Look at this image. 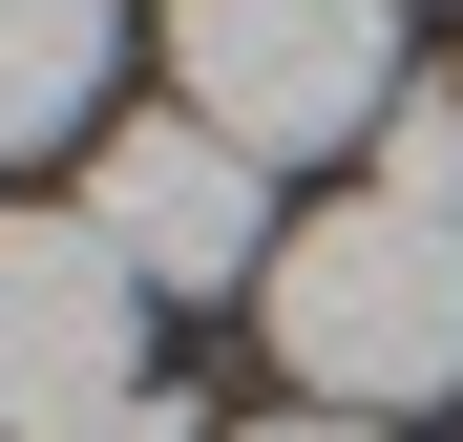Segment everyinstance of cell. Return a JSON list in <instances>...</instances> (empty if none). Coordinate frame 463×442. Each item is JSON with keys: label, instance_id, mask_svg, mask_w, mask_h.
I'll return each instance as SVG.
<instances>
[{"label": "cell", "instance_id": "cell-7", "mask_svg": "<svg viewBox=\"0 0 463 442\" xmlns=\"http://www.w3.org/2000/svg\"><path fill=\"white\" fill-rule=\"evenodd\" d=\"M85 442H211V421H190V380H147V400H106Z\"/></svg>", "mask_w": 463, "mask_h": 442}, {"label": "cell", "instance_id": "cell-6", "mask_svg": "<svg viewBox=\"0 0 463 442\" xmlns=\"http://www.w3.org/2000/svg\"><path fill=\"white\" fill-rule=\"evenodd\" d=\"M379 190H401V211H463V85H401V106H379Z\"/></svg>", "mask_w": 463, "mask_h": 442}, {"label": "cell", "instance_id": "cell-2", "mask_svg": "<svg viewBox=\"0 0 463 442\" xmlns=\"http://www.w3.org/2000/svg\"><path fill=\"white\" fill-rule=\"evenodd\" d=\"M169 106L253 169L358 147L401 106V0H169Z\"/></svg>", "mask_w": 463, "mask_h": 442}, {"label": "cell", "instance_id": "cell-3", "mask_svg": "<svg viewBox=\"0 0 463 442\" xmlns=\"http://www.w3.org/2000/svg\"><path fill=\"white\" fill-rule=\"evenodd\" d=\"M147 400V274L85 211H0V442H85Z\"/></svg>", "mask_w": 463, "mask_h": 442}, {"label": "cell", "instance_id": "cell-1", "mask_svg": "<svg viewBox=\"0 0 463 442\" xmlns=\"http://www.w3.org/2000/svg\"><path fill=\"white\" fill-rule=\"evenodd\" d=\"M253 316H274V380H317V421L401 442L421 400H463V211H401V190L295 211V253H274Z\"/></svg>", "mask_w": 463, "mask_h": 442}, {"label": "cell", "instance_id": "cell-4", "mask_svg": "<svg viewBox=\"0 0 463 442\" xmlns=\"http://www.w3.org/2000/svg\"><path fill=\"white\" fill-rule=\"evenodd\" d=\"M85 232L147 274V295H274V169H253V147H211L190 106H147V127H106L85 147Z\"/></svg>", "mask_w": 463, "mask_h": 442}, {"label": "cell", "instance_id": "cell-5", "mask_svg": "<svg viewBox=\"0 0 463 442\" xmlns=\"http://www.w3.org/2000/svg\"><path fill=\"white\" fill-rule=\"evenodd\" d=\"M106 63H127V22H106V0H0V169L85 127V106H106Z\"/></svg>", "mask_w": 463, "mask_h": 442}, {"label": "cell", "instance_id": "cell-8", "mask_svg": "<svg viewBox=\"0 0 463 442\" xmlns=\"http://www.w3.org/2000/svg\"><path fill=\"white\" fill-rule=\"evenodd\" d=\"M253 442H379V421H317V400H295V421H253Z\"/></svg>", "mask_w": 463, "mask_h": 442}]
</instances>
